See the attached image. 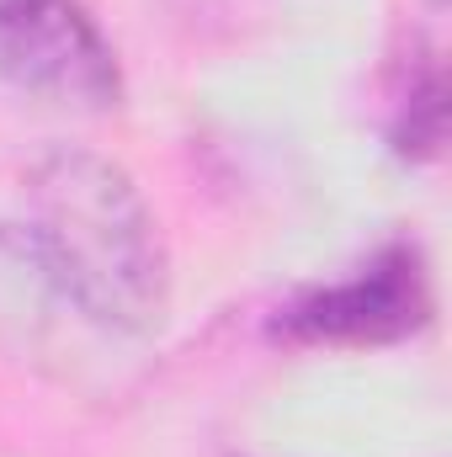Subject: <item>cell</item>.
I'll use <instances>...</instances> for the list:
<instances>
[{
    "label": "cell",
    "instance_id": "obj_1",
    "mask_svg": "<svg viewBox=\"0 0 452 457\" xmlns=\"http://www.w3.org/2000/svg\"><path fill=\"white\" fill-rule=\"evenodd\" d=\"M27 245L59 303L107 336H149L171 309V250L138 181L96 149H48L27 170Z\"/></svg>",
    "mask_w": 452,
    "mask_h": 457
},
{
    "label": "cell",
    "instance_id": "obj_2",
    "mask_svg": "<svg viewBox=\"0 0 452 457\" xmlns=\"http://www.w3.org/2000/svg\"><path fill=\"white\" fill-rule=\"evenodd\" d=\"M0 86L64 112H117L122 70L86 0H0Z\"/></svg>",
    "mask_w": 452,
    "mask_h": 457
},
{
    "label": "cell",
    "instance_id": "obj_3",
    "mask_svg": "<svg viewBox=\"0 0 452 457\" xmlns=\"http://www.w3.org/2000/svg\"><path fill=\"white\" fill-rule=\"evenodd\" d=\"M426 314H431V293H426L421 255L410 245H389L346 282L314 287L293 309H282L277 336L314 345H378L410 336L415 325H426Z\"/></svg>",
    "mask_w": 452,
    "mask_h": 457
},
{
    "label": "cell",
    "instance_id": "obj_4",
    "mask_svg": "<svg viewBox=\"0 0 452 457\" xmlns=\"http://www.w3.org/2000/svg\"><path fill=\"white\" fill-rule=\"evenodd\" d=\"M431 5H437V11H442V5H448V0H431Z\"/></svg>",
    "mask_w": 452,
    "mask_h": 457
}]
</instances>
